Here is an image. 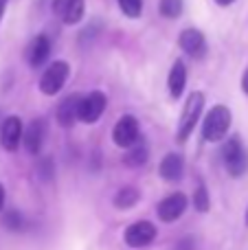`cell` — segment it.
<instances>
[{
  "instance_id": "52a82bcc",
  "label": "cell",
  "mask_w": 248,
  "mask_h": 250,
  "mask_svg": "<svg viewBox=\"0 0 248 250\" xmlns=\"http://www.w3.org/2000/svg\"><path fill=\"white\" fill-rule=\"evenodd\" d=\"M112 138L119 147H132L136 141H139V123H136L134 117H123L119 119L117 125L112 129Z\"/></svg>"
},
{
  "instance_id": "d6986e66",
  "label": "cell",
  "mask_w": 248,
  "mask_h": 250,
  "mask_svg": "<svg viewBox=\"0 0 248 250\" xmlns=\"http://www.w3.org/2000/svg\"><path fill=\"white\" fill-rule=\"evenodd\" d=\"M158 7H161L163 16L174 20V18H180V13H183V9H185V2L183 0H161Z\"/></svg>"
},
{
  "instance_id": "484cf974",
  "label": "cell",
  "mask_w": 248,
  "mask_h": 250,
  "mask_svg": "<svg viewBox=\"0 0 248 250\" xmlns=\"http://www.w3.org/2000/svg\"><path fill=\"white\" fill-rule=\"evenodd\" d=\"M7 2L9 0H0V22H2V16H4V11H7Z\"/></svg>"
},
{
  "instance_id": "44dd1931",
  "label": "cell",
  "mask_w": 248,
  "mask_h": 250,
  "mask_svg": "<svg viewBox=\"0 0 248 250\" xmlns=\"http://www.w3.org/2000/svg\"><path fill=\"white\" fill-rule=\"evenodd\" d=\"M193 207L198 208L200 213H207L211 208V202H209V193H207V187L200 185L193 193Z\"/></svg>"
},
{
  "instance_id": "3957f363",
  "label": "cell",
  "mask_w": 248,
  "mask_h": 250,
  "mask_svg": "<svg viewBox=\"0 0 248 250\" xmlns=\"http://www.w3.org/2000/svg\"><path fill=\"white\" fill-rule=\"evenodd\" d=\"M222 156H224L227 171L231 173L233 178L244 176L246 169H248V151H246V147L242 145L240 138H231V141L224 145Z\"/></svg>"
},
{
  "instance_id": "6da1fadb",
  "label": "cell",
  "mask_w": 248,
  "mask_h": 250,
  "mask_svg": "<svg viewBox=\"0 0 248 250\" xmlns=\"http://www.w3.org/2000/svg\"><path fill=\"white\" fill-rule=\"evenodd\" d=\"M228 127H231V110L224 108V105H215V108H211V112L207 114V119H205L202 136L211 143L222 141V138L227 136Z\"/></svg>"
},
{
  "instance_id": "e0dca14e",
  "label": "cell",
  "mask_w": 248,
  "mask_h": 250,
  "mask_svg": "<svg viewBox=\"0 0 248 250\" xmlns=\"http://www.w3.org/2000/svg\"><path fill=\"white\" fill-rule=\"evenodd\" d=\"M123 160H125V165H130V167H141L143 163H147V147H145L143 143H134V145L127 149Z\"/></svg>"
},
{
  "instance_id": "8992f818",
  "label": "cell",
  "mask_w": 248,
  "mask_h": 250,
  "mask_svg": "<svg viewBox=\"0 0 248 250\" xmlns=\"http://www.w3.org/2000/svg\"><path fill=\"white\" fill-rule=\"evenodd\" d=\"M156 237V226L152 222H136V224L127 226L125 230V244L132 248H143L154 242Z\"/></svg>"
},
{
  "instance_id": "7402d4cb",
  "label": "cell",
  "mask_w": 248,
  "mask_h": 250,
  "mask_svg": "<svg viewBox=\"0 0 248 250\" xmlns=\"http://www.w3.org/2000/svg\"><path fill=\"white\" fill-rule=\"evenodd\" d=\"M4 226H7L9 230H22V226H24L22 213H18V211H9L7 215H4Z\"/></svg>"
},
{
  "instance_id": "ba28073f",
  "label": "cell",
  "mask_w": 248,
  "mask_h": 250,
  "mask_svg": "<svg viewBox=\"0 0 248 250\" xmlns=\"http://www.w3.org/2000/svg\"><path fill=\"white\" fill-rule=\"evenodd\" d=\"M187 208V195L185 193H171L158 204V217L163 222H176Z\"/></svg>"
},
{
  "instance_id": "7c38bea8",
  "label": "cell",
  "mask_w": 248,
  "mask_h": 250,
  "mask_svg": "<svg viewBox=\"0 0 248 250\" xmlns=\"http://www.w3.org/2000/svg\"><path fill=\"white\" fill-rule=\"evenodd\" d=\"M48 55H51V40L46 35H38V38L31 40L29 48H26V62H29V66L38 68V66H42L48 60Z\"/></svg>"
},
{
  "instance_id": "7a4b0ae2",
  "label": "cell",
  "mask_w": 248,
  "mask_h": 250,
  "mask_svg": "<svg viewBox=\"0 0 248 250\" xmlns=\"http://www.w3.org/2000/svg\"><path fill=\"white\" fill-rule=\"evenodd\" d=\"M202 105H205V95L202 92H191L183 108V117H180V125H178V143H185L191 136L193 127H196L198 119L202 114Z\"/></svg>"
},
{
  "instance_id": "603a6c76",
  "label": "cell",
  "mask_w": 248,
  "mask_h": 250,
  "mask_svg": "<svg viewBox=\"0 0 248 250\" xmlns=\"http://www.w3.org/2000/svg\"><path fill=\"white\" fill-rule=\"evenodd\" d=\"M38 171H40V176L44 178V180H51L53 178V160L51 158H44L42 163H40V167H38Z\"/></svg>"
},
{
  "instance_id": "4fadbf2b",
  "label": "cell",
  "mask_w": 248,
  "mask_h": 250,
  "mask_svg": "<svg viewBox=\"0 0 248 250\" xmlns=\"http://www.w3.org/2000/svg\"><path fill=\"white\" fill-rule=\"evenodd\" d=\"M79 101H82L79 95H70L60 104V108H57V123L62 127H70L79 119Z\"/></svg>"
},
{
  "instance_id": "5b68a950",
  "label": "cell",
  "mask_w": 248,
  "mask_h": 250,
  "mask_svg": "<svg viewBox=\"0 0 248 250\" xmlns=\"http://www.w3.org/2000/svg\"><path fill=\"white\" fill-rule=\"evenodd\" d=\"M103 110H105V95L99 90L90 92V95L82 97V101H79V121L83 123L99 121Z\"/></svg>"
},
{
  "instance_id": "277c9868",
  "label": "cell",
  "mask_w": 248,
  "mask_h": 250,
  "mask_svg": "<svg viewBox=\"0 0 248 250\" xmlns=\"http://www.w3.org/2000/svg\"><path fill=\"white\" fill-rule=\"evenodd\" d=\"M70 66L66 62H53L46 70H44L42 79H40V90L44 95H57L64 88L66 79H68Z\"/></svg>"
},
{
  "instance_id": "cb8c5ba5",
  "label": "cell",
  "mask_w": 248,
  "mask_h": 250,
  "mask_svg": "<svg viewBox=\"0 0 248 250\" xmlns=\"http://www.w3.org/2000/svg\"><path fill=\"white\" fill-rule=\"evenodd\" d=\"M174 250H196V239L187 235V237H183L180 242H176Z\"/></svg>"
},
{
  "instance_id": "5bb4252c",
  "label": "cell",
  "mask_w": 248,
  "mask_h": 250,
  "mask_svg": "<svg viewBox=\"0 0 248 250\" xmlns=\"http://www.w3.org/2000/svg\"><path fill=\"white\" fill-rule=\"evenodd\" d=\"M44 134H46V125H44L42 119L31 121L29 127L24 129V147L31 151V154H38V151L42 149Z\"/></svg>"
},
{
  "instance_id": "d4e9b609",
  "label": "cell",
  "mask_w": 248,
  "mask_h": 250,
  "mask_svg": "<svg viewBox=\"0 0 248 250\" xmlns=\"http://www.w3.org/2000/svg\"><path fill=\"white\" fill-rule=\"evenodd\" d=\"M242 90L248 95V68H246V73H244V77H242Z\"/></svg>"
},
{
  "instance_id": "9c48e42d",
  "label": "cell",
  "mask_w": 248,
  "mask_h": 250,
  "mask_svg": "<svg viewBox=\"0 0 248 250\" xmlns=\"http://www.w3.org/2000/svg\"><path fill=\"white\" fill-rule=\"evenodd\" d=\"M180 48L193 60H202L207 55V40L198 29H185L180 33Z\"/></svg>"
},
{
  "instance_id": "2e32d148",
  "label": "cell",
  "mask_w": 248,
  "mask_h": 250,
  "mask_svg": "<svg viewBox=\"0 0 248 250\" xmlns=\"http://www.w3.org/2000/svg\"><path fill=\"white\" fill-rule=\"evenodd\" d=\"M185 83H187V68H185V64L180 60H176V64L169 70V79H167V86H169V92L174 99H178L183 95Z\"/></svg>"
},
{
  "instance_id": "ffe728a7",
  "label": "cell",
  "mask_w": 248,
  "mask_h": 250,
  "mask_svg": "<svg viewBox=\"0 0 248 250\" xmlns=\"http://www.w3.org/2000/svg\"><path fill=\"white\" fill-rule=\"evenodd\" d=\"M119 9L127 18H139L143 13V0H119Z\"/></svg>"
},
{
  "instance_id": "4316f807",
  "label": "cell",
  "mask_w": 248,
  "mask_h": 250,
  "mask_svg": "<svg viewBox=\"0 0 248 250\" xmlns=\"http://www.w3.org/2000/svg\"><path fill=\"white\" fill-rule=\"evenodd\" d=\"M215 2H218L220 7H228V4H233L235 0H215Z\"/></svg>"
},
{
  "instance_id": "83f0119b",
  "label": "cell",
  "mask_w": 248,
  "mask_h": 250,
  "mask_svg": "<svg viewBox=\"0 0 248 250\" xmlns=\"http://www.w3.org/2000/svg\"><path fill=\"white\" fill-rule=\"evenodd\" d=\"M4 207V187L0 185V208Z\"/></svg>"
},
{
  "instance_id": "8fae6325",
  "label": "cell",
  "mask_w": 248,
  "mask_h": 250,
  "mask_svg": "<svg viewBox=\"0 0 248 250\" xmlns=\"http://www.w3.org/2000/svg\"><path fill=\"white\" fill-rule=\"evenodd\" d=\"M83 0H55L53 2V11L62 18V22L66 24H77L79 20L83 18Z\"/></svg>"
},
{
  "instance_id": "9a60e30c",
  "label": "cell",
  "mask_w": 248,
  "mask_h": 250,
  "mask_svg": "<svg viewBox=\"0 0 248 250\" xmlns=\"http://www.w3.org/2000/svg\"><path fill=\"white\" fill-rule=\"evenodd\" d=\"M158 171H161V176L165 178V180H169V182L178 180V178L183 176V171H185L183 156H180V154H167L165 158H163Z\"/></svg>"
},
{
  "instance_id": "30bf717a",
  "label": "cell",
  "mask_w": 248,
  "mask_h": 250,
  "mask_svg": "<svg viewBox=\"0 0 248 250\" xmlns=\"http://www.w3.org/2000/svg\"><path fill=\"white\" fill-rule=\"evenodd\" d=\"M22 136H24V129H22V121L18 117H9L4 119L2 127H0V143L7 151H16L20 145Z\"/></svg>"
},
{
  "instance_id": "ac0fdd59",
  "label": "cell",
  "mask_w": 248,
  "mask_h": 250,
  "mask_svg": "<svg viewBox=\"0 0 248 250\" xmlns=\"http://www.w3.org/2000/svg\"><path fill=\"white\" fill-rule=\"evenodd\" d=\"M139 202V191L134 187H123L117 195H114V207L117 208H130Z\"/></svg>"
}]
</instances>
